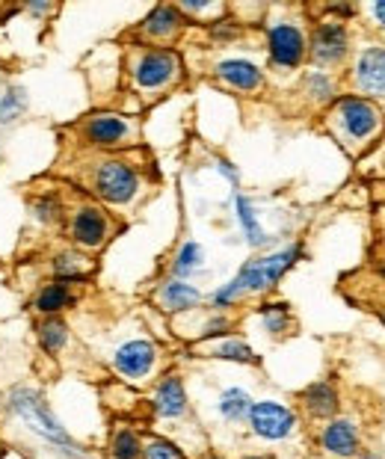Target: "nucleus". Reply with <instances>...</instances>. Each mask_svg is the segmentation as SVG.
<instances>
[{
  "label": "nucleus",
  "instance_id": "f257e3e1",
  "mask_svg": "<svg viewBox=\"0 0 385 459\" xmlns=\"http://www.w3.org/2000/svg\"><path fill=\"white\" fill-rule=\"evenodd\" d=\"M302 249L300 247H291V249H282L276 252V255H267V258H258V261H249L243 264V270L237 273V276L229 281L225 288H220L214 294V306L216 308H225L232 306V302L241 297V294H261V290H270L279 285V279L288 273L296 261H300Z\"/></svg>",
  "mask_w": 385,
  "mask_h": 459
},
{
  "label": "nucleus",
  "instance_id": "f03ea898",
  "mask_svg": "<svg viewBox=\"0 0 385 459\" xmlns=\"http://www.w3.org/2000/svg\"><path fill=\"white\" fill-rule=\"evenodd\" d=\"M6 406H9V412L22 418V421L30 429H33L39 438L51 442L66 456H81V445H77L74 438L68 436V429L57 421V415L51 412V406L45 403V397L39 394V392H33V388H15V392L9 394Z\"/></svg>",
  "mask_w": 385,
  "mask_h": 459
},
{
  "label": "nucleus",
  "instance_id": "7ed1b4c3",
  "mask_svg": "<svg viewBox=\"0 0 385 459\" xmlns=\"http://www.w3.org/2000/svg\"><path fill=\"white\" fill-rule=\"evenodd\" d=\"M140 178L127 163L122 160H104L95 172V193L110 204H125L134 199Z\"/></svg>",
  "mask_w": 385,
  "mask_h": 459
},
{
  "label": "nucleus",
  "instance_id": "20e7f679",
  "mask_svg": "<svg viewBox=\"0 0 385 459\" xmlns=\"http://www.w3.org/2000/svg\"><path fill=\"white\" fill-rule=\"evenodd\" d=\"M249 427L258 438L279 442V438H288L293 433L296 415L288 406L276 403V400H261V403H252L249 409Z\"/></svg>",
  "mask_w": 385,
  "mask_h": 459
},
{
  "label": "nucleus",
  "instance_id": "39448f33",
  "mask_svg": "<svg viewBox=\"0 0 385 459\" xmlns=\"http://www.w3.org/2000/svg\"><path fill=\"white\" fill-rule=\"evenodd\" d=\"M380 110L371 101L355 99V95H344L338 101V125L350 140H368V136L380 128Z\"/></svg>",
  "mask_w": 385,
  "mask_h": 459
},
{
  "label": "nucleus",
  "instance_id": "423d86ee",
  "mask_svg": "<svg viewBox=\"0 0 385 459\" xmlns=\"http://www.w3.org/2000/svg\"><path fill=\"white\" fill-rule=\"evenodd\" d=\"M178 72V56L172 51H163V48H154V51H145L134 65V81L143 90H161L175 77Z\"/></svg>",
  "mask_w": 385,
  "mask_h": 459
},
{
  "label": "nucleus",
  "instance_id": "0eeeda50",
  "mask_svg": "<svg viewBox=\"0 0 385 459\" xmlns=\"http://www.w3.org/2000/svg\"><path fill=\"white\" fill-rule=\"evenodd\" d=\"M157 361V347L152 344V341H127V344H122L116 350L113 356V365L122 377L127 379H143L152 374Z\"/></svg>",
  "mask_w": 385,
  "mask_h": 459
},
{
  "label": "nucleus",
  "instance_id": "6e6552de",
  "mask_svg": "<svg viewBox=\"0 0 385 459\" xmlns=\"http://www.w3.org/2000/svg\"><path fill=\"white\" fill-rule=\"evenodd\" d=\"M305 54V39L300 27L293 24H276L270 27V60L282 68H293L302 63Z\"/></svg>",
  "mask_w": 385,
  "mask_h": 459
},
{
  "label": "nucleus",
  "instance_id": "1a4fd4ad",
  "mask_svg": "<svg viewBox=\"0 0 385 459\" xmlns=\"http://www.w3.org/2000/svg\"><path fill=\"white\" fill-rule=\"evenodd\" d=\"M347 54V30L338 22H326L320 24L311 36V56L314 63L320 65H335L338 60H344Z\"/></svg>",
  "mask_w": 385,
  "mask_h": 459
},
{
  "label": "nucleus",
  "instance_id": "9d476101",
  "mask_svg": "<svg viewBox=\"0 0 385 459\" xmlns=\"http://www.w3.org/2000/svg\"><path fill=\"white\" fill-rule=\"evenodd\" d=\"M86 140L92 145H101V149H110V145H118L125 140L131 128L122 116H113V113H98L92 119L86 122Z\"/></svg>",
  "mask_w": 385,
  "mask_h": 459
},
{
  "label": "nucleus",
  "instance_id": "9b49d317",
  "mask_svg": "<svg viewBox=\"0 0 385 459\" xmlns=\"http://www.w3.org/2000/svg\"><path fill=\"white\" fill-rule=\"evenodd\" d=\"M72 238L86 249L101 247L107 238V220L98 208H81L72 220Z\"/></svg>",
  "mask_w": 385,
  "mask_h": 459
},
{
  "label": "nucleus",
  "instance_id": "f8f14e48",
  "mask_svg": "<svg viewBox=\"0 0 385 459\" xmlns=\"http://www.w3.org/2000/svg\"><path fill=\"white\" fill-rule=\"evenodd\" d=\"M154 412L161 418H181L187 412V392L178 374L163 377L154 392Z\"/></svg>",
  "mask_w": 385,
  "mask_h": 459
},
{
  "label": "nucleus",
  "instance_id": "ddd939ff",
  "mask_svg": "<svg viewBox=\"0 0 385 459\" xmlns=\"http://www.w3.org/2000/svg\"><path fill=\"white\" fill-rule=\"evenodd\" d=\"M355 81L368 95H385V51L368 48L355 65Z\"/></svg>",
  "mask_w": 385,
  "mask_h": 459
},
{
  "label": "nucleus",
  "instance_id": "4468645a",
  "mask_svg": "<svg viewBox=\"0 0 385 459\" xmlns=\"http://www.w3.org/2000/svg\"><path fill=\"white\" fill-rule=\"evenodd\" d=\"M320 445L335 456H353L359 451V433L350 421H329L320 433Z\"/></svg>",
  "mask_w": 385,
  "mask_h": 459
},
{
  "label": "nucleus",
  "instance_id": "2eb2a0df",
  "mask_svg": "<svg viewBox=\"0 0 385 459\" xmlns=\"http://www.w3.org/2000/svg\"><path fill=\"white\" fill-rule=\"evenodd\" d=\"M300 397H302V406L309 409L311 418H332L335 412H338V392H335V385L329 383V379L311 383Z\"/></svg>",
  "mask_w": 385,
  "mask_h": 459
},
{
  "label": "nucleus",
  "instance_id": "dca6fc26",
  "mask_svg": "<svg viewBox=\"0 0 385 459\" xmlns=\"http://www.w3.org/2000/svg\"><path fill=\"white\" fill-rule=\"evenodd\" d=\"M216 74H220L225 83H232L234 90H243V92H252L261 86L258 65H252L246 60H225V63H220V68H216Z\"/></svg>",
  "mask_w": 385,
  "mask_h": 459
},
{
  "label": "nucleus",
  "instance_id": "f3484780",
  "mask_svg": "<svg viewBox=\"0 0 385 459\" xmlns=\"http://www.w3.org/2000/svg\"><path fill=\"white\" fill-rule=\"evenodd\" d=\"M68 306H72V290L63 281H51L36 297V311H42V315H59Z\"/></svg>",
  "mask_w": 385,
  "mask_h": 459
},
{
  "label": "nucleus",
  "instance_id": "a211bd4d",
  "mask_svg": "<svg viewBox=\"0 0 385 459\" xmlns=\"http://www.w3.org/2000/svg\"><path fill=\"white\" fill-rule=\"evenodd\" d=\"M202 299V294L196 290L193 285H184V281H170L163 290H161V302L170 311H184V308H193L196 302Z\"/></svg>",
  "mask_w": 385,
  "mask_h": 459
},
{
  "label": "nucleus",
  "instance_id": "6ab92c4d",
  "mask_svg": "<svg viewBox=\"0 0 385 459\" xmlns=\"http://www.w3.org/2000/svg\"><path fill=\"white\" fill-rule=\"evenodd\" d=\"M39 344H42V350L45 353H59L66 344H68V326L63 324L59 317H48V320H42L39 324Z\"/></svg>",
  "mask_w": 385,
  "mask_h": 459
},
{
  "label": "nucleus",
  "instance_id": "aec40b11",
  "mask_svg": "<svg viewBox=\"0 0 385 459\" xmlns=\"http://www.w3.org/2000/svg\"><path fill=\"white\" fill-rule=\"evenodd\" d=\"M178 24H181V18H178V9H172V6H157L154 13L143 22V30L148 36L161 39V36H172L178 30Z\"/></svg>",
  "mask_w": 385,
  "mask_h": 459
},
{
  "label": "nucleus",
  "instance_id": "412c9836",
  "mask_svg": "<svg viewBox=\"0 0 385 459\" xmlns=\"http://www.w3.org/2000/svg\"><path fill=\"white\" fill-rule=\"evenodd\" d=\"M252 409V397L243 392V388H229L220 397V415L225 421H241V418H249Z\"/></svg>",
  "mask_w": 385,
  "mask_h": 459
},
{
  "label": "nucleus",
  "instance_id": "4be33fe9",
  "mask_svg": "<svg viewBox=\"0 0 385 459\" xmlns=\"http://www.w3.org/2000/svg\"><path fill=\"white\" fill-rule=\"evenodd\" d=\"M110 456L113 459H140L143 456V442L131 427L116 429L110 438Z\"/></svg>",
  "mask_w": 385,
  "mask_h": 459
},
{
  "label": "nucleus",
  "instance_id": "5701e85b",
  "mask_svg": "<svg viewBox=\"0 0 385 459\" xmlns=\"http://www.w3.org/2000/svg\"><path fill=\"white\" fill-rule=\"evenodd\" d=\"M237 220H241V226L246 231V240L252 243V247H264L267 243V234L264 229L258 226V220H255V208H252V202L246 199V196H237Z\"/></svg>",
  "mask_w": 385,
  "mask_h": 459
},
{
  "label": "nucleus",
  "instance_id": "b1692460",
  "mask_svg": "<svg viewBox=\"0 0 385 459\" xmlns=\"http://www.w3.org/2000/svg\"><path fill=\"white\" fill-rule=\"evenodd\" d=\"M54 273H57V279L66 285V281L83 279L89 273V264H86L83 255H77V252H63V255L54 258Z\"/></svg>",
  "mask_w": 385,
  "mask_h": 459
},
{
  "label": "nucleus",
  "instance_id": "393cba45",
  "mask_svg": "<svg viewBox=\"0 0 385 459\" xmlns=\"http://www.w3.org/2000/svg\"><path fill=\"white\" fill-rule=\"evenodd\" d=\"M205 258V252L199 243H184L181 252H178V258H175V276H190V273L199 267Z\"/></svg>",
  "mask_w": 385,
  "mask_h": 459
},
{
  "label": "nucleus",
  "instance_id": "a878e982",
  "mask_svg": "<svg viewBox=\"0 0 385 459\" xmlns=\"http://www.w3.org/2000/svg\"><path fill=\"white\" fill-rule=\"evenodd\" d=\"M216 359H225V361H243V365H252V361H258V356L252 353L249 344H243V341H223L220 347H216Z\"/></svg>",
  "mask_w": 385,
  "mask_h": 459
},
{
  "label": "nucleus",
  "instance_id": "bb28decb",
  "mask_svg": "<svg viewBox=\"0 0 385 459\" xmlns=\"http://www.w3.org/2000/svg\"><path fill=\"white\" fill-rule=\"evenodd\" d=\"M140 459H187L181 454V447L166 442V438H148L143 445V456Z\"/></svg>",
  "mask_w": 385,
  "mask_h": 459
},
{
  "label": "nucleus",
  "instance_id": "cd10ccee",
  "mask_svg": "<svg viewBox=\"0 0 385 459\" xmlns=\"http://www.w3.org/2000/svg\"><path fill=\"white\" fill-rule=\"evenodd\" d=\"M261 317H264L267 332H273V335H282V332H288V326H291L288 306H264Z\"/></svg>",
  "mask_w": 385,
  "mask_h": 459
},
{
  "label": "nucleus",
  "instance_id": "c85d7f7f",
  "mask_svg": "<svg viewBox=\"0 0 385 459\" xmlns=\"http://www.w3.org/2000/svg\"><path fill=\"white\" fill-rule=\"evenodd\" d=\"M27 107V99L22 90H9L4 95V101H0V125H9L13 119L22 116V110Z\"/></svg>",
  "mask_w": 385,
  "mask_h": 459
},
{
  "label": "nucleus",
  "instance_id": "c756f323",
  "mask_svg": "<svg viewBox=\"0 0 385 459\" xmlns=\"http://www.w3.org/2000/svg\"><path fill=\"white\" fill-rule=\"evenodd\" d=\"M33 211H36V220H42V222H54V220H57V213H59V208H57V202H54V199H39V202L33 204Z\"/></svg>",
  "mask_w": 385,
  "mask_h": 459
},
{
  "label": "nucleus",
  "instance_id": "7c9ffc66",
  "mask_svg": "<svg viewBox=\"0 0 385 459\" xmlns=\"http://www.w3.org/2000/svg\"><path fill=\"white\" fill-rule=\"evenodd\" d=\"M309 86H311V95H314V99H329L332 81H329L326 74H311V77H309Z\"/></svg>",
  "mask_w": 385,
  "mask_h": 459
},
{
  "label": "nucleus",
  "instance_id": "2f4dec72",
  "mask_svg": "<svg viewBox=\"0 0 385 459\" xmlns=\"http://www.w3.org/2000/svg\"><path fill=\"white\" fill-rule=\"evenodd\" d=\"M220 169H223V175H229V178H232V184H237V172L232 169V163L220 160Z\"/></svg>",
  "mask_w": 385,
  "mask_h": 459
},
{
  "label": "nucleus",
  "instance_id": "473e14b6",
  "mask_svg": "<svg viewBox=\"0 0 385 459\" xmlns=\"http://www.w3.org/2000/svg\"><path fill=\"white\" fill-rule=\"evenodd\" d=\"M373 15H377L380 22H382V27H385V4H377V6H373Z\"/></svg>",
  "mask_w": 385,
  "mask_h": 459
},
{
  "label": "nucleus",
  "instance_id": "72a5a7b5",
  "mask_svg": "<svg viewBox=\"0 0 385 459\" xmlns=\"http://www.w3.org/2000/svg\"><path fill=\"white\" fill-rule=\"evenodd\" d=\"M243 459H273V456H267V454H255V456H243Z\"/></svg>",
  "mask_w": 385,
  "mask_h": 459
},
{
  "label": "nucleus",
  "instance_id": "f704fd0d",
  "mask_svg": "<svg viewBox=\"0 0 385 459\" xmlns=\"http://www.w3.org/2000/svg\"><path fill=\"white\" fill-rule=\"evenodd\" d=\"M6 456V447H4V442H0V459H4Z\"/></svg>",
  "mask_w": 385,
  "mask_h": 459
},
{
  "label": "nucleus",
  "instance_id": "c9c22d12",
  "mask_svg": "<svg viewBox=\"0 0 385 459\" xmlns=\"http://www.w3.org/2000/svg\"><path fill=\"white\" fill-rule=\"evenodd\" d=\"M205 459H223V456H205Z\"/></svg>",
  "mask_w": 385,
  "mask_h": 459
},
{
  "label": "nucleus",
  "instance_id": "e433bc0d",
  "mask_svg": "<svg viewBox=\"0 0 385 459\" xmlns=\"http://www.w3.org/2000/svg\"><path fill=\"white\" fill-rule=\"evenodd\" d=\"M382 320H385V306H382Z\"/></svg>",
  "mask_w": 385,
  "mask_h": 459
},
{
  "label": "nucleus",
  "instance_id": "4c0bfd02",
  "mask_svg": "<svg viewBox=\"0 0 385 459\" xmlns=\"http://www.w3.org/2000/svg\"><path fill=\"white\" fill-rule=\"evenodd\" d=\"M368 459H377V456H368Z\"/></svg>",
  "mask_w": 385,
  "mask_h": 459
}]
</instances>
